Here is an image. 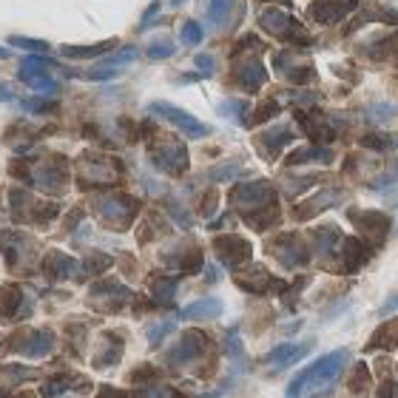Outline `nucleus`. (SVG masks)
<instances>
[{
    "instance_id": "nucleus-7",
    "label": "nucleus",
    "mask_w": 398,
    "mask_h": 398,
    "mask_svg": "<svg viewBox=\"0 0 398 398\" xmlns=\"http://www.w3.org/2000/svg\"><path fill=\"white\" fill-rule=\"evenodd\" d=\"M49 350H52V333H46V330L35 333V336L26 341V356H35V358H40V356H46Z\"/></svg>"
},
{
    "instance_id": "nucleus-11",
    "label": "nucleus",
    "mask_w": 398,
    "mask_h": 398,
    "mask_svg": "<svg viewBox=\"0 0 398 398\" xmlns=\"http://www.w3.org/2000/svg\"><path fill=\"white\" fill-rule=\"evenodd\" d=\"M231 4H234V0H211V4H208V18L214 23H222L225 21V12L231 9Z\"/></svg>"
},
{
    "instance_id": "nucleus-19",
    "label": "nucleus",
    "mask_w": 398,
    "mask_h": 398,
    "mask_svg": "<svg viewBox=\"0 0 398 398\" xmlns=\"http://www.w3.org/2000/svg\"><path fill=\"white\" fill-rule=\"evenodd\" d=\"M171 4H182V0H171Z\"/></svg>"
},
{
    "instance_id": "nucleus-5",
    "label": "nucleus",
    "mask_w": 398,
    "mask_h": 398,
    "mask_svg": "<svg viewBox=\"0 0 398 398\" xmlns=\"http://www.w3.org/2000/svg\"><path fill=\"white\" fill-rule=\"evenodd\" d=\"M114 46H117L114 40H106V43H97V46H63L60 52H63V57H72V60H89V57L106 55Z\"/></svg>"
},
{
    "instance_id": "nucleus-1",
    "label": "nucleus",
    "mask_w": 398,
    "mask_h": 398,
    "mask_svg": "<svg viewBox=\"0 0 398 398\" xmlns=\"http://www.w3.org/2000/svg\"><path fill=\"white\" fill-rule=\"evenodd\" d=\"M344 361H347V350H336V353H330V356L316 358L310 367H305V370H299V373L293 375V381L288 384L285 398H299V395L307 392V390H316V387H322V384H330V381L341 373Z\"/></svg>"
},
{
    "instance_id": "nucleus-9",
    "label": "nucleus",
    "mask_w": 398,
    "mask_h": 398,
    "mask_svg": "<svg viewBox=\"0 0 398 398\" xmlns=\"http://www.w3.org/2000/svg\"><path fill=\"white\" fill-rule=\"evenodd\" d=\"M199 40H203V29H199V23H193V21L182 23V43L185 46H196Z\"/></svg>"
},
{
    "instance_id": "nucleus-14",
    "label": "nucleus",
    "mask_w": 398,
    "mask_h": 398,
    "mask_svg": "<svg viewBox=\"0 0 398 398\" xmlns=\"http://www.w3.org/2000/svg\"><path fill=\"white\" fill-rule=\"evenodd\" d=\"M23 108L32 111V114H46L55 108V103H46V100H23Z\"/></svg>"
},
{
    "instance_id": "nucleus-10",
    "label": "nucleus",
    "mask_w": 398,
    "mask_h": 398,
    "mask_svg": "<svg viewBox=\"0 0 398 398\" xmlns=\"http://www.w3.org/2000/svg\"><path fill=\"white\" fill-rule=\"evenodd\" d=\"M171 55H174V43H171V40H157V43L148 46V57H151V60H165V57H171Z\"/></svg>"
},
{
    "instance_id": "nucleus-4",
    "label": "nucleus",
    "mask_w": 398,
    "mask_h": 398,
    "mask_svg": "<svg viewBox=\"0 0 398 398\" xmlns=\"http://www.w3.org/2000/svg\"><path fill=\"white\" fill-rule=\"evenodd\" d=\"M18 77H21V83H26V86L35 89V91H46V94L57 91V80L49 77L43 69H23V66H21Z\"/></svg>"
},
{
    "instance_id": "nucleus-12",
    "label": "nucleus",
    "mask_w": 398,
    "mask_h": 398,
    "mask_svg": "<svg viewBox=\"0 0 398 398\" xmlns=\"http://www.w3.org/2000/svg\"><path fill=\"white\" fill-rule=\"evenodd\" d=\"M80 77H86L91 83H106V80H114L117 77V69H91V72H86Z\"/></svg>"
},
{
    "instance_id": "nucleus-2",
    "label": "nucleus",
    "mask_w": 398,
    "mask_h": 398,
    "mask_svg": "<svg viewBox=\"0 0 398 398\" xmlns=\"http://www.w3.org/2000/svg\"><path fill=\"white\" fill-rule=\"evenodd\" d=\"M151 111L159 114V117H165L171 125H176L182 134H188V137H193V140L211 134L208 125H203L193 114H188V111H182V108H176V106H168V103H151Z\"/></svg>"
},
{
    "instance_id": "nucleus-18",
    "label": "nucleus",
    "mask_w": 398,
    "mask_h": 398,
    "mask_svg": "<svg viewBox=\"0 0 398 398\" xmlns=\"http://www.w3.org/2000/svg\"><path fill=\"white\" fill-rule=\"evenodd\" d=\"M0 60H9V52H6L4 46H0Z\"/></svg>"
},
{
    "instance_id": "nucleus-6",
    "label": "nucleus",
    "mask_w": 398,
    "mask_h": 398,
    "mask_svg": "<svg viewBox=\"0 0 398 398\" xmlns=\"http://www.w3.org/2000/svg\"><path fill=\"white\" fill-rule=\"evenodd\" d=\"M222 313V305L214 302V299H203V302H193L191 307H185L179 316L182 319H211V316H220Z\"/></svg>"
},
{
    "instance_id": "nucleus-13",
    "label": "nucleus",
    "mask_w": 398,
    "mask_h": 398,
    "mask_svg": "<svg viewBox=\"0 0 398 398\" xmlns=\"http://www.w3.org/2000/svg\"><path fill=\"white\" fill-rule=\"evenodd\" d=\"M134 57H137V49H134V46H128V49H123V52L111 55L106 63H111V66H123V63H131Z\"/></svg>"
},
{
    "instance_id": "nucleus-15",
    "label": "nucleus",
    "mask_w": 398,
    "mask_h": 398,
    "mask_svg": "<svg viewBox=\"0 0 398 398\" xmlns=\"http://www.w3.org/2000/svg\"><path fill=\"white\" fill-rule=\"evenodd\" d=\"M398 310V293H392L381 307H378V316H390V313H395Z\"/></svg>"
},
{
    "instance_id": "nucleus-3",
    "label": "nucleus",
    "mask_w": 398,
    "mask_h": 398,
    "mask_svg": "<svg viewBox=\"0 0 398 398\" xmlns=\"http://www.w3.org/2000/svg\"><path fill=\"white\" fill-rule=\"evenodd\" d=\"M313 347V341H305V344H282V347H276V350H271L268 356H265V361L268 364H273L276 370H285V367H290V364H296L307 350Z\"/></svg>"
},
{
    "instance_id": "nucleus-8",
    "label": "nucleus",
    "mask_w": 398,
    "mask_h": 398,
    "mask_svg": "<svg viewBox=\"0 0 398 398\" xmlns=\"http://www.w3.org/2000/svg\"><path fill=\"white\" fill-rule=\"evenodd\" d=\"M9 43H12V46H18V49H23V52H35V55L49 52V43H46V40H35V38H21V35H12V38H9Z\"/></svg>"
},
{
    "instance_id": "nucleus-16",
    "label": "nucleus",
    "mask_w": 398,
    "mask_h": 398,
    "mask_svg": "<svg viewBox=\"0 0 398 398\" xmlns=\"http://www.w3.org/2000/svg\"><path fill=\"white\" fill-rule=\"evenodd\" d=\"M196 66H199V69L205 72V77H208V74L214 72V60H211L208 55H196Z\"/></svg>"
},
{
    "instance_id": "nucleus-17",
    "label": "nucleus",
    "mask_w": 398,
    "mask_h": 398,
    "mask_svg": "<svg viewBox=\"0 0 398 398\" xmlns=\"http://www.w3.org/2000/svg\"><path fill=\"white\" fill-rule=\"evenodd\" d=\"M12 97H15V94H12V91H9V89H6L4 83H0V103H9Z\"/></svg>"
}]
</instances>
